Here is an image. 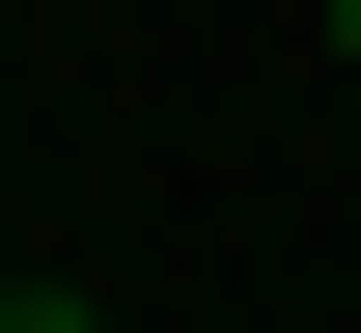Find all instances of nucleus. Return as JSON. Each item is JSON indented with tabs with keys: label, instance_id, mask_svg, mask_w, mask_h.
I'll list each match as a JSON object with an SVG mask.
<instances>
[{
	"label": "nucleus",
	"instance_id": "1",
	"mask_svg": "<svg viewBox=\"0 0 361 333\" xmlns=\"http://www.w3.org/2000/svg\"><path fill=\"white\" fill-rule=\"evenodd\" d=\"M0 333H84V306H56V278H0Z\"/></svg>",
	"mask_w": 361,
	"mask_h": 333
},
{
	"label": "nucleus",
	"instance_id": "2",
	"mask_svg": "<svg viewBox=\"0 0 361 333\" xmlns=\"http://www.w3.org/2000/svg\"><path fill=\"white\" fill-rule=\"evenodd\" d=\"M334 56H361V0H334Z\"/></svg>",
	"mask_w": 361,
	"mask_h": 333
}]
</instances>
